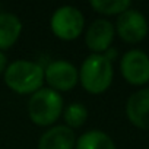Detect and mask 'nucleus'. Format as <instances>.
I'll list each match as a JSON object with an SVG mask.
<instances>
[{
	"label": "nucleus",
	"mask_w": 149,
	"mask_h": 149,
	"mask_svg": "<svg viewBox=\"0 0 149 149\" xmlns=\"http://www.w3.org/2000/svg\"><path fill=\"white\" fill-rule=\"evenodd\" d=\"M53 34L63 41L76 40L85 28V16L74 6H61L54 10L50 19Z\"/></svg>",
	"instance_id": "obj_4"
},
{
	"label": "nucleus",
	"mask_w": 149,
	"mask_h": 149,
	"mask_svg": "<svg viewBox=\"0 0 149 149\" xmlns=\"http://www.w3.org/2000/svg\"><path fill=\"white\" fill-rule=\"evenodd\" d=\"M126 116L134 127L149 130V88L139 89L129 97L126 102Z\"/></svg>",
	"instance_id": "obj_9"
},
{
	"label": "nucleus",
	"mask_w": 149,
	"mask_h": 149,
	"mask_svg": "<svg viewBox=\"0 0 149 149\" xmlns=\"http://www.w3.org/2000/svg\"><path fill=\"white\" fill-rule=\"evenodd\" d=\"M5 84L16 94H34L42 88L44 67L31 60H15L8 64L5 73Z\"/></svg>",
	"instance_id": "obj_1"
},
{
	"label": "nucleus",
	"mask_w": 149,
	"mask_h": 149,
	"mask_svg": "<svg viewBox=\"0 0 149 149\" xmlns=\"http://www.w3.org/2000/svg\"><path fill=\"white\" fill-rule=\"evenodd\" d=\"M123 78L134 86H142L149 82V56L142 50H129L120 60Z\"/></svg>",
	"instance_id": "obj_6"
},
{
	"label": "nucleus",
	"mask_w": 149,
	"mask_h": 149,
	"mask_svg": "<svg viewBox=\"0 0 149 149\" xmlns=\"http://www.w3.org/2000/svg\"><path fill=\"white\" fill-rule=\"evenodd\" d=\"M63 97L51 88L38 89L28 101V116L31 121L42 127L54 126V123L63 114Z\"/></svg>",
	"instance_id": "obj_3"
},
{
	"label": "nucleus",
	"mask_w": 149,
	"mask_h": 149,
	"mask_svg": "<svg viewBox=\"0 0 149 149\" xmlns=\"http://www.w3.org/2000/svg\"><path fill=\"white\" fill-rule=\"evenodd\" d=\"M44 82L57 92L70 91L79 82V70L66 60H54L44 69Z\"/></svg>",
	"instance_id": "obj_5"
},
{
	"label": "nucleus",
	"mask_w": 149,
	"mask_h": 149,
	"mask_svg": "<svg viewBox=\"0 0 149 149\" xmlns=\"http://www.w3.org/2000/svg\"><path fill=\"white\" fill-rule=\"evenodd\" d=\"M89 5L95 12L113 16V15H121L123 12L130 9L132 2L130 0H91Z\"/></svg>",
	"instance_id": "obj_13"
},
{
	"label": "nucleus",
	"mask_w": 149,
	"mask_h": 149,
	"mask_svg": "<svg viewBox=\"0 0 149 149\" xmlns=\"http://www.w3.org/2000/svg\"><path fill=\"white\" fill-rule=\"evenodd\" d=\"M22 34L21 19L9 12H0V51L9 50Z\"/></svg>",
	"instance_id": "obj_11"
},
{
	"label": "nucleus",
	"mask_w": 149,
	"mask_h": 149,
	"mask_svg": "<svg viewBox=\"0 0 149 149\" xmlns=\"http://www.w3.org/2000/svg\"><path fill=\"white\" fill-rule=\"evenodd\" d=\"M116 35V28L108 19H95L85 34L86 47L92 51V54H102L107 51Z\"/></svg>",
	"instance_id": "obj_8"
},
{
	"label": "nucleus",
	"mask_w": 149,
	"mask_h": 149,
	"mask_svg": "<svg viewBox=\"0 0 149 149\" xmlns=\"http://www.w3.org/2000/svg\"><path fill=\"white\" fill-rule=\"evenodd\" d=\"M74 145H76L74 132L64 124L51 126L41 134L38 140V149H74Z\"/></svg>",
	"instance_id": "obj_10"
},
{
	"label": "nucleus",
	"mask_w": 149,
	"mask_h": 149,
	"mask_svg": "<svg viewBox=\"0 0 149 149\" xmlns=\"http://www.w3.org/2000/svg\"><path fill=\"white\" fill-rule=\"evenodd\" d=\"M117 35L127 44H137L148 35V21L145 15L136 9H127L121 15H118L116 22Z\"/></svg>",
	"instance_id": "obj_7"
},
{
	"label": "nucleus",
	"mask_w": 149,
	"mask_h": 149,
	"mask_svg": "<svg viewBox=\"0 0 149 149\" xmlns=\"http://www.w3.org/2000/svg\"><path fill=\"white\" fill-rule=\"evenodd\" d=\"M102 56H104L110 63H113V61L117 58V50H116V48H113V47H110L107 51H104V53H102Z\"/></svg>",
	"instance_id": "obj_15"
},
{
	"label": "nucleus",
	"mask_w": 149,
	"mask_h": 149,
	"mask_svg": "<svg viewBox=\"0 0 149 149\" xmlns=\"http://www.w3.org/2000/svg\"><path fill=\"white\" fill-rule=\"evenodd\" d=\"M63 118L67 127L78 129L85 124L88 118V110L82 102H72L67 107L63 108Z\"/></svg>",
	"instance_id": "obj_14"
},
{
	"label": "nucleus",
	"mask_w": 149,
	"mask_h": 149,
	"mask_svg": "<svg viewBox=\"0 0 149 149\" xmlns=\"http://www.w3.org/2000/svg\"><path fill=\"white\" fill-rule=\"evenodd\" d=\"M8 64H9V63H8V57H6V54H5L3 51H0V74L5 73Z\"/></svg>",
	"instance_id": "obj_16"
},
{
	"label": "nucleus",
	"mask_w": 149,
	"mask_h": 149,
	"mask_svg": "<svg viewBox=\"0 0 149 149\" xmlns=\"http://www.w3.org/2000/svg\"><path fill=\"white\" fill-rule=\"evenodd\" d=\"M114 78L113 63H110L102 54H89L79 70V82L82 88L94 95L105 92Z\"/></svg>",
	"instance_id": "obj_2"
},
{
	"label": "nucleus",
	"mask_w": 149,
	"mask_h": 149,
	"mask_svg": "<svg viewBox=\"0 0 149 149\" xmlns=\"http://www.w3.org/2000/svg\"><path fill=\"white\" fill-rule=\"evenodd\" d=\"M74 149H117L114 140L101 130H89L76 139Z\"/></svg>",
	"instance_id": "obj_12"
}]
</instances>
